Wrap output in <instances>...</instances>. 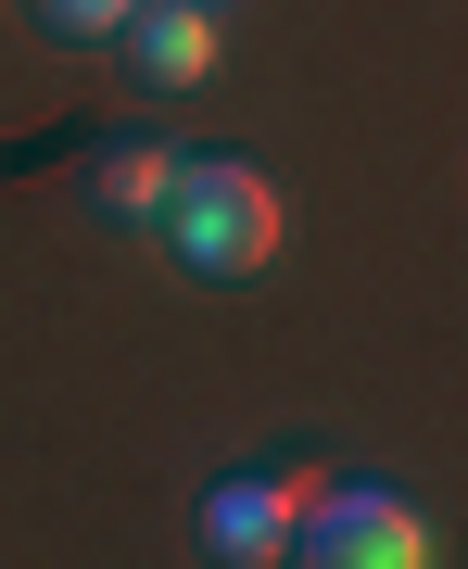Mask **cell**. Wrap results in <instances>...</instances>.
Segmentation results:
<instances>
[{"mask_svg":"<svg viewBox=\"0 0 468 569\" xmlns=\"http://www.w3.org/2000/svg\"><path fill=\"white\" fill-rule=\"evenodd\" d=\"M279 228H291V203H279V178H266L253 152H178L152 241L178 253L190 279H253V266L279 253Z\"/></svg>","mask_w":468,"mask_h":569,"instance_id":"6da1fadb","label":"cell"},{"mask_svg":"<svg viewBox=\"0 0 468 569\" xmlns=\"http://www.w3.org/2000/svg\"><path fill=\"white\" fill-rule=\"evenodd\" d=\"M329 493V468L317 456H241V468H216L203 481V557L216 569H291V531H305V507Z\"/></svg>","mask_w":468,"mask_h":569,"instance_id":"7a4b0ae2","label":"cell"},{"mask_svg":"<svg viewBox=\"0 0 468 569\" xmlns=\"http://www.w3.org/2000/svg\"><path fill=\"white\" fill-rule=\"evenodd\" d=\"M291 569H430V519L406 481H329L291 531Z\"/></svg>","mask_w":468,"mask_h":569,"instance_id":"3957f363","label":"cell"},{"mask_svg":"<svg viewBox=\"0 0 468 569\" xmlns=\"http://www.w3.org/2000/svg\"><path fill=\"white\" fill-rule=\"evenodd\" d=\"M114 51H127L140 89H190L216 63V0H140V13L114 26Z\"/></svg>","mask_w":468,"mask_h":569,"instance_id":"277c9868","label":"cell"},{"mask_svg":"<svg viewBox=\"0 0 468 569\" xmlns=\"http://www.w3.org/2000/svg\"><path fill=\"white\" fill-rule=\"evenodd\" d=\"M165 178H178L165 140H102L89 152V216L102 228H165Z\"/></svg>","mask_w":468,"mask_h":569,"instance_id":"5b68a950","label":"cell"},{"mask_svg":"<svg viewBox=\"0 0 468 569\" xmlns=\"http://www.w3.org/2000/svg\"><path fill=\"white\" fill-rule=\"evenodd\" d=\"M127 13H140V0H26V26H39V39H63V51H89V39H114Z\"/></svg>","mask_w":468,"mask_h":569,"instance_id":"8992f818","label":"cell"}]
</instances>
